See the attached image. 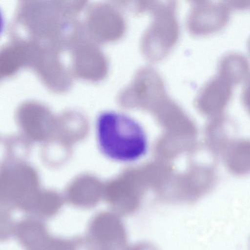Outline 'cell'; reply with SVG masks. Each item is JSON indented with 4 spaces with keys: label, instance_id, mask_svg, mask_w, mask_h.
I'll use <instances>...</instances> for the list:
<instances>
[{
    "label": "cell",
    "instance_id": "cell-1",
    "mask_svg": "<svg viewBox=\"0 0 250 250\" xmlns=\"http://www.w3.org/2000/svg\"><path fill=\"white\" fill-rule=\"evenodd\" d=\"M97 140L102 153L112 160L135 161L146 153V133L137 121L120 112L107 111L97 120Z\"/></svg>",
    "mask_w": 250,
    "mask_h": 250
},
{
    "label": "cell",
    "instance_id": "cell-4",
    "mask_svg": "<svg viewBox=\"0 0 250 250\" xmlns=\"http://www.w3.org/2000/svg\"><path fill=\"white\" fill-rule=\"evenodd\" d=\"M231 10L227 1H194L187 16L188 30L198 36L217 32L229 21Z\"/></svg>",
    "mask_w": 250,
    "mask_h": 250
},
{
    "label": "cell",
    "instance_id": "cell-5",
    "mask_svg": "<svg viewBox=\"0 0 250 250\" xmlns=\"http://www.w3.org/2000/svg\"><path fill=\"white\" fill-rule=\"evenodd\" d=\"M102 250H126V233L119 215L101 212L91 219L85 236Z\"/></svg>",
    "mask_w": 250,
    "mask_h": 250
},
{
    "label": "cell",
    "instance_id": "cell-7",
    "mask_svg": "<svg viewBox=\"0 0 250 250\" xmlns=\"http://www.w3.org/2000/svg\"><path fill=\"white\" fill-rule=\"evenodd\" d=\"M85 24L84 27L89 36L97 42L120 38L125 27L120 13L114 7L107 4L91 7L87 13Z\"/></svg>",
    "mask_w": 250,
    "mask_h": 250
},
{
    "label": "cell",
    "instance_id": "cell-12",
    "mask_svg": "<svg viewBox=\"0 0 250 250\" xmlns=\"http://www.w3.org/2000/svg\"><path fill=\"white\" fill-rule=\"evenodd\" d=\"M126 250H158V249L149 243L140 242L130 247L128 246Z\"/></svg>",
    "mask_w": 250,
    "mask_h": 250
},
{
    "label": "cell",
    "instance_id": "cell-9",
    "mask_svg": "<svg viewBox=\"0 0 250 250\" xmlns=\"http://www.w3.org/2000/svg\"><path fill=\"white\" fill-rule=\"evenodd\" d=\"M249 65L242 55L231 53L220 60L217 72L228 78L234 85L245 82L249 76Z\"/></svg>",
    "mask_w": 250,
    "mask_h": 250
},
{
    "label": "cell",
    "instance_id": "cell-3",
    "mask_svg": "<svg viewBox=\"0 0 250 250\" xmlns=\"http://www.w3.org/2000/svg\"><path fill=\"white\" fill-rule=\"evenodd\" d=\"M39 179L30 165L18 163L0 169V203L30 215L40 192Z\"/></svg>",
    "mask_w": 250,
    "mask_h": 250
},
{
    "label": "cell",
    "instance_id": "cell-10",
    "mask_svg": "<svg viewBox=\"0 0 250 250\" xmlns=\"http://www.w3.org/2000/svg\"><path fill=\"white\" fill-rule=\"evenodd\" d=\"M39 110L29 108L19 116L18 123L24 133L31 140L40 141L46 135V121Z\"/></svg>",
    "mask_w": 250,
    "mask_h": 250
},
{
    "label": "cell",
    "instance_id": "cell-6",
    "mask_svg": "<svg viewBox=\"0 0 250 250\" xmlns=\"http://www.w3.org/2000/svg\"><path fill=\"white\" fill-rule=\"evenodd\" d=\"M70 49L73 75L91 81L104 78L107 70V61L94 42L81 37Z\"/></svg>",
    "mask_w": 250,
    "mask_h": 250
},
{
    "label": "cell",
    "instance_id": "cell-11",
    "mask_svg": "<svg viewBox=\"0 0 250 250\" xmlns=\"http://www.w3.org/2000/svg\"><path fill=\"white\" fill-rule=\"evenodd\" d=\"M16 223L11 215V208L0 203V241L14 235Z\"/></svg>",
    "mask_w": 250,
    "mask_h": 250
},
{
    "label": "cell",
    "instance_id": "cell-2",
    "mask_svg": "<svg viewBox=\"0 0 250 250\" xmlns=\"http://www.w3.org/2000/svg\"><path fill=\"white\" fill-rule=\"evenodd\" d=\"M144 11L151 14V21L141 40V51L149 61L158 62L167 56L180 35L175 1H146Z\"/></svg>",
    "mask_w": 250,
    "mask_h": 250
},
{
    "label": "cell",
    "instance_id": "cell-8",
    "mask_svg": "<svg viewBox=\"0 0 250 250\" xmlns=\"http://www.w3.org/2000/svg\"><path fill=\"white\" fill-rule=\"evenodd\" d=\"M121 92L123 96L141 102H154L167 96L163 79L157 71L150 66L138 70L130 83Z\"/></svg>",
    "mask_w": 250,
    "mask_h": 250
},
{
    "label": "cell",
    "instance_id": "cell-13",
    "mask_svg": "<svg viewBox=\"0 0 250 250\" xmlns=\"http://www.w3.org/2000/svg\"><path fill=\"white\" fill-rule=\"evenodd\" d=\"M4 18L2 12L0 10V35L4 27Z\"/></svg>",
    "mask_w": 250,
    "mask_h": 250
}]
</instances>
